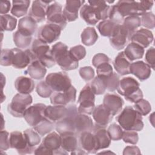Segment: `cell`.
Listing matches in <instances>:
<instances>
[{"label":"cell","mask_w":155,"mask_h":155,"mask_svg":"<svg viewBox=\"0 0 155 155\" xmlns=\"http://www.w3.org/2000/svg\"><path fill=\"white\" fill-rule=\"evenodd\" d=\"M10 147L15 148L20 154H27L34 153L35 147L28 145L24 133L15 131L10 134L9 136Z\"/></svg>","instance_id":"obj_10"},{"label":"cell","mask_w":155,"mask_h":155,"mask_svg":"<svg viewBox=\"0 0 155 155\" xmlns=\"http://www.w3.org/2000/svg\"><path fill=\"white\" fill-rule=\"evenodd\" d=\"M140 151L139 148L136 146H127L123 151V154H140Z\"/></svg>","instance_id":"obj_59"},{"label":"cell","mask_w":155,"mask_h":155,"mask_svg":"<svg viewBox=\"0 0 155 155\" xmlns=\"http://www.w3.org/2000/svg\"><path fill=\"white\" fill-rule=\"evenodd\" d=\"M53 1L36 0L32 2L29 10L28 16L33 19L36 22H41L45 21L48 6Z\"/></svg>","instance_id":"obj_17"},{"label":"cell","mask_w":155,"mask_h":155,"mask_svg":"<svg viewBox=\"0 0 155 155\" xmlns=\"http://www.w3.org/2000/svg\"><path fill=\"white\" fill-rule=\"evenodd\" d=\"M95 94L90 84H86L81 90L78 102L79 104L78 112L80 114L90 115L95 108Z\"/></svg>","instance_id":"obj_6"},{"label":"cell","mask_w":155,"mask_h":155,"mask_svg":"<svg viewBox=\"0 0 155 155\" xmlns=\"http://www.w3.org/2000/svg\"><path fill=\"white\" fill-rule=\"evenodd\" d=\"M122 25L125 27L129 33L130 37L137 30V29L141 25L140 18L137 16H131L126 17L123 22Z\"/></svg>","instance_id":"obj_38"},{"label":"cell","mask_w":155,"mask_h":155,"mask_svg":"<svg viewBox=\"0 0 155 155\" xmlns=\"http://www.w3.org/2000/svg\"><path fill=\"white\" fill-rule=\"evenodd\" d=\"M155 56H154V48L153 47L148 48L145 54V61L147 64L153 69H154L155 64Z\"/></svg>","instance_id":"obj_58"},{"label":"cell","mask_w":155,"mask_h":155,"mask_svg":"<svg viewBox=\"0 0 155 155\" xmlns=\"http://www.w3.org/2000/svg\"><path fill=\"white\" fill-rule=\"evenodd\" d=\"M13 42L19 48H25L28 47L32 40V36L25 35L19 30L16 31L13 35Z\"/></svg>","instance_id":"obj_39"},{"label":"cell","mask_w":155,"mask_h":155,"mask_svg":"<svg viewBox=\"0 0 155 155\" xmlns=\"http://www.w3.org/2000/svg\"><path fill=\"white\" fill-rule=\"evenodd\" d=\"M109 38L111 45L114 49L120 50L128 44L131 37L125 27L122 24H118Z\"/></svg>","instance_id":"obj_13"},{"label":"cell","mask_w":155,"mask_h":155,"mask_svg":"<svg viewBox=\"0 0 155 155\" xmlns=\"http://www.w3.org/2000/svg\"><path fill=\"white\" fill-rule=\"evenodd\" d=\"M35 154H53V153L48 150L42 143L39 146L35 148L34 151Z\"/></svg>","instance_id":"obj_61"},{"label":"cell","mask_w":155,"mask_h":155,"mask_svg":"<svg viewBox=\"0 0 155 155\" xmlns=\"http://www.w3.org/2000/svg\"><path fill=\"white\" fill-rule=\"evenodd\" d=\"M12 66L15 68L22 69L28 66L33 61H36L30 49L23 51L20 48H14L12 49Z\"/></svg>","instance_id":"obj_12"},{"label":"cell","mask_w":155,"mask_h":155,"mask_svg":"<svg viewBox=\"0 0 155 155\" xmlns=\"http://www.w3.org/2000/svg\"><path fill=\"white\" fill-rule=\"evenodd\" d=\"M76 90L71 85L67 90L62 92H54L50 96V102L54 105L66 106L76 101Z\"/></svg>","instance_id":"obj_16"},{"label":"cell","mask_w":155,"mask_h":155,"mask_svg":"<svg viewBox=\"0 0 155 155\" xmlns=\"http://www.w3.org/2000/svg\"><path fill=\"white\" fill-rule=\"evenodd\" d=\"M46 107L45 104L41 103L30 106L26 110L23 117L30 126L34 127L45 117V109Z\"/></svg>","instance_id":"obj_14"},{"label":"cell","mask_w":155,"mask_h":155,"mask_svg":"<svg viewBox=\"0 0 155 155\" xmlns=\"http://www.w3.org/2000/svg\"><path fill=\"white\" fill-rule=\"evenodd\" d=\"M141 25L148 29H153L155 26L154 15L151 12L143 13L140 19Z\"/></svg>","instance_id":"obj_49"},{"label":"cell","mask_w":155,"mask_h":155,"mask_svg":"<svg viewBox=\"0 0 155 155\" xmlns=\"http://www.w3.org/2000/svg\"><path fill=\"white\" fill-rule=\"evenodd\" d=\"M93 131L96 140L98 151L101 149L107 148L110 146L111 140L109 137L105 128L94 125Z\"/></svg>","instance_id":"obj_29"},{"label":"cell","mask_w":155,"mask_h":155,"mask_svg":"<svg viewBox=\"0 0 155 155\" xmlns=\"http://www.w3.org/2000/svg\"><path fill=\"white\" fill-rule=\"evenodd\" d=\"M47 24H51L60 27L61 30L66 27L67 21L63 15L62 7L61 4L53 1L47 7Z\"/></svg>","instance_id":"obj_8"},{"label":"cell","mask_w":155,"mask_h":155,"mask_svg":"<svg viewBox=\"0 0 155 155\" xmlns=\"http://www.w3.org/2000/svg\"><path fill=\"white\" fill-rule=\"evenodd\" d=\"M131 61L126 56L124 51L118 53L113 61V66L116 71L121 76L130 73V68Z\"/></svg>","instance_id":"obj_28"},{"label":"cell","mask_w":155,"mask_h":155,"mask_svg":"<svg viewBox=\"0 0 155 155\" xmlns=\"http://www.w3.org/2000/svg\"><path fill=\"white\" fill-rule=\"evenodd\" d=\"M12 49H2L1 54L0 64L2 66L12 65Z\"/></svg>","instance_id":"obj_55"},{"label":"cell","mask_w":155,"mask_h":155,"mask_svg":"<svg viewBox=\"0 0 155 155\" xmlns=\"http://www.w3.org/2000/svg\"><path fill=\"white\" fill-rule=\"evenodd\" d=\"M139 83L131 77H125L119 81L117 92L131 102H136L143 98V93L139 88Z\"/></svg>","instance_id":"obj_3"},{"label":"cell","mask_w":155,"mask_h":155,"mask_svg":"<svg viewBox=\"0 0 155 155\" xmlns=\"http://www.w3.org/2000/svg\"><path fill=\"white\" fill-rule=\"evenodd\" d=\"M105 79L107 90L109 91H114L117 90L119 82V77L117 74L116 73H113L111 75L107 78H103Z\"/></svg>","instance_id":"obj_48"},{"label":"cell","mask_w":155,"mask_h":155,"mask_svg":"<svg viewBox=\"0 0 155 155\" xmlns=\"http://www.w3.org/2000/svg\"><path fill=\"white\" fill-rule=\"evenodd\" d=\"M90 85L93 93L96 95L104 94L107 90L106 82L105 79L103 78L96 76L91 82Z\"/></svg>","instance_id":"obj_43"},{"label":"cell","mask_w":155,"mask_h":155,"mask_svg":"<svg viewBox=\"0 0 155 155\" xmlns=\"http://www.w3.org/2000/svg\"><path fill=\"white\" fill-rule=\"evenodd\" d=\"M45 81L55 92L65 91L72 85L68 75L64 71L48 74L45 78Z\"/></svg>","instance_id":"obj_7"},{"label":"cell","mask_w":155,"mask_h":155,"mask_svg":"<svg viewBox=\"0 0 155 155\" xmlns=\"http://www.w3.org/2000/svg\"><path fill=\"white\" fill-rule=\"evenodd\" d=\"M11 7L10 2L9 1H1V7H0V13L1 15H6Z\"/></svg>","instance_id":"obj_60"},{"label":"cell","mask_w":155,"mask_h":155,"mask_svg":"<svg viewBox=\"0 0 155 155\" xmlns=\"http://www.w3.org/2000/svg\"><path fill=\"white\" fill-rule=\"evenodd\" d=\"M130 73L134 75L141 81L148 79L151 74V67L142 61L132 62L130 65Z\"/></svg>","instance_id":"obj_25"},{"label":"cell","mask_w":155,"mask_h":155,"mask_svg":"<svg viewBox=\"0 0 155 155\" xmlns=\"http://www.w3.org/2000/svg\"><path fill=\"white\" fill-rule=\"evenodd\" d=\"M81 38L82 44L87 46H91L97 41L98 35L94 28L88 27L82 31Z\"/></svg>","instance_id":"obj_37"},{"label":"cell","mask_w":155,"mask_h":155,"mask_svg":"<svg viewBox=\"0 0 155 155\" xmlns=\"http://www.w3.org/2000/svg\"><path fill=\"white\" fill-rule=\"evenodd\" d=\"M61 147L68 153L74 151L79 147L78 136L75 133L67 132L60 134Z\"/></svg>","instance_id":"obj_27"},{"label":"cell","mask_w":155,"mask_h":155,"mask_svg":"<svg viewBox=\"0 0 155 155\" xmlns=\"http://www.w3.org/2000/svg\"><path fill=\"white\" fill-rule=\"evenodd\" d=\"M85 2L80 0L66 1L62 13L67 22L74 21L78 18V11Z\"/></svg>","instance_id":"obj_22"},{"label":"cell","mask_w":155,"mask_h":155,"mask_svg":"<svg viewBox=\"0 0 155 155\" xmlns=\"http://www.w3.org/2000/svg\"><path fill=\"white\" fill-rule=\"evenodd\" d=\"M124 53L130 61L140 59L144 54V48L133 42H131L127 45L124 50Z\"/></svg>","instance_id":"obj_35"},{"label":"cell","mask_w":155,"mask_h":155,"mask_svg":"<svg viewBox=\"0 0 155 155\" xmlns=\"http://www.w3.org/2000/svg\"><path fill=\"white\" fill-rule=\"evenodd\" d=\"M124 104L122 98L117 94L107 93L104 96L103 99V105L113 116L117 114L121 111Z\"/></svg>","instance_id":"obj_21"},{"label":"cell","mask_w":155,"mask_h":155,"mask_svg":"<svg viewBox=\"0 0 155 155\" xmlns=\"http://www.w3.org/2000/svg\"><path fill=\"white\" fill-rule=\"evenodd\" d=\"M96 72L98 77L107 78L113 73V68L109 63H105L99 65L96 68Z\"/></svg>","instance_id":"obj_52"},{"label":"cell","mask_w":155,"mask_h":155,"mask_svg":"<svg viewBox=\"0 0 155 155\" xmlns=\"http://www.w3.org/2000/svg\"><path fill=\"white\" fill-rule=\"evenodd\" d=\"M154 36L153 33L143 28L136 30L131 36L130 40L131 42L138 44L142 48H147L153 41Z\"/></svg>","instance_id":"obj_23"},{"label":"cell","mask_w":155,"mask_h":155,"mask_svg":"<svg viewBox=\"0 0 155 155\" xmlns=\"http://www.w3.org/2000/svg\"><path fill=\"white\" fill-rule=\"evenodd\" d=\"M133 108L141 116L147 115L151 110V107L150 102L143 98L135 102Z\"/></svg>","instance_id":"obj_45"},{"label":"cell","mask_w":155,"mask_h":155,"mask_svg":"<svg viewBox=\"0 0 155 155\" xmlns=\"http://www.w3.org/2000/svg\"><path fill=\"white\" fill-rule=\"evenodd\" d=\"M9 133L5 130L1 131L0 136V150L1 151L7 150L10 147Z\"/></svg>","instance_id":"obj_56"},{"label":"cell","mask_w":155,"mask_h":155,"mask_svg":"<svg viewBox=\"0 0 155 155\" xmlns=\"http://www.w3.org/2000/svg\"><path fill=\"white\" fill-rule=\"evenodd\" d=\"M79 75L85 81L88 82L94 78V69L90 66H86L80 68L79 70Z\"/></svg>","instance_id":"obj_54"},{"label":"cell","mask_w":155,"mask_h":155,"mask_svg":"<svg viewBox=\"0 0 155 155\" xmlns=\"http://www.w3.org/2000/svg\"><path fill=\"white\" fill-rule=\"evenodd\" d=\"M55 127V123L49 120L46 117L42 119L38 124L33 127L40 136H44L46 134L50 133Z\"/></svg>","instance_id":"obj_42"},{"label":"cell","mask_w":155,"mask_h":155,"mask_svg":"<svg viewBox=\"0 0 155 155\" xmlns=\"http://www.w3.org/2000/svg\"><path fill=\"white\" fill-rule=\"evenodd\" d=\"M69 52L73 58L78 61L82 60L86 56V50L85 47L81 45H76L70 48Z\"/></svg>","instance_id":"obj_50"},{"label":"cell","mask_w":155,"mask_h":155,"mask_svg":"<svg viewBox=\"0 0 155 155\" xmlns=\"http://www.w3.org/2000/svg\"><path fill=\"white\" fill-rule=\"evenodd\" d=\"M37 94L43 98H47L51 96L53 90L45 82V81L39 82L36 88Z\"/></svg>","instance_id":"obj_47"},{"label":"cell","mask_w":155,"mask_h":155,"mask_svg":"<svg viewBox=\"0 0 155 155\" xmlns=\"http://www.w3.org/2000/svg\"><path fill=\"white\" fill-rule=\"evenodd\" d=\"M27 142L29 146L35 147L41 142V137L39 133L33 129H27L24 131Z\"/></svg>","instance_id":"obj_44"},{"label":"cell","mask_w":155,"mask_h":155,"mask_svg":"<svg viewBox=\"0 0 155 155\" xmlns=\"http://www.w3.org/2000/svg\"><path fill=\"white\" fill-rule=\"evenodd\" d=\"M37 27V22L30 16H27L19 19L18 30L25 35L32 36L36 31Z\"/></svg>","instance_id":"obj_32"},{"label":"cell","mask_w":155,"mask_h":155,"mask_svg":"<svg viewBox=\"0 0 155 155\" xmlns=\"http://www.w3.org/2000/svg\"><path fill=\"white\" fill-rule=\"evenodd\" d=\"M117 25L109 19H106L100 22L97 28L102 36L110 38Z\"/></svg>","instance_id":"obj_40"},{"label":"cell","mask_w":155,"mask_h":155,"mask_svg":"<svg viewBox=\"0 0 155 155\" xmlns=\"http://www.w3.org/2000/svg\"><path fill=\"white\" fill-rule=\"evenodd\" d=\"M30 50L36 60L39 61L45 67L51 68L56 64L48 44L39 39H35Z\"/></svg>","instance_id":"obj_4"},{"label":"cell","mask_w":155,"mask_h":155,"mask_svg":"<svg viewBox=\"0 0 155 155\" xmlns=\"http://www.w3.org/2000/svg\"><path fill=\"white\" fill-rule=\"evenodd\" d=\"M79 147L85 153L94 154L98 151L96 138L91 132H83L79 135Z\"/></svg>","instance_id":"obj_19"},{"label":"cell","mask_w":155,"mask_h":155,"mask_svg":"<svg viewBox=\"0 0 155 155\" xmlns=\"http://www.w3.org/2000/svg\"><path fill=\"white\" fill-rule=\"evenodd\" d=\"M16 90L22 94H30L34 90L35 82L30 78L19 76L15 81Z\"/></svg>","instance_id":"obj_33"},{"label":"cell","mask_w":155,"mask_h":155,"mask_svg":"<svg viewBox=\"0 0 155 155\" xmlns=\"http://www.w3.org/2000/svg\"><path fill=\"white\" fill-rule=\"evenodd\" d=\"M116 7L124 18L131 16H139L146 13L143 10L140 1L120 0L116 3Z\"/></svg>","instance_id":"obj_11"},{"label":"cell","mask_w":155,"mask_h":155,"mask_svg":"<svg viewBox=\"0 0 155 155\" xmlns=\"http://www.w3.org/2000/svg\"><path fill=\"white\" fill-rule=\"evenodd\" d=\"M122 139L125 143L136 145L138 142L139 136L136 131L125 130L124 131H123Z\"/></svg>","instance_id":"obj_51"},{"label":"cell","mask_w":155,"mask_h":155,"mask_svg":"<svg viewBox=\"0 0 155 155\" xmlns=\"http://www.w3.org/2000/svg\"><path fill=\"white\" fill-rule=\"evenodd\" d=\"M74 126L77 136H79L83 132H91L94 127L93 120L90 116L80 113H78L75 117Z\"/></svg>","instance_id":"obj_24"},{"label":"cell","mask_w":155,"mask_h":155,"mask_svg":"<svg viewBox=\"0 0 155 155\" xmlns=\"http://www.w3.org/2000/svg\"><path fill=\"white\" fill-rule=\"evenodd\" d=\"M47 73L46 67L42 63L36 60L33 61L24 71L25 74H28L31 78L36 80L42 79Z\"/></svg>","instance_id":"obj_31"},{"label":"cell","mask_w":155,"mask_h":155,"mask_svg":"<svg viewBox=\"0 0 155 155\" xmlns=\"http://www.w3.org/2000/svg\"><path fill=\"white\" fill-rule=\"evenodd\" d=\"M88 4L92 6L97 12L100 20H106L108 18L110 6L105 1H88Z\"/></svg>","instance_id":"obj_34"},{"label":"cell","mask_w":155,"mask_h":155,"mask_svg":"<svg viewBox=\"0 0 155 155\" xmlns=\"http://www.w3.org/2000/svg\"><path fill=\"white\" fill-rule=\"evenodd\" d=\"M1 30L3 31H13L16 27L17 19L10 15H1L0 18Z\"/></svg>","instance_id":"obj_41"},{"label":"cell","mask_w":155,"mask_h":155,"mask_svg":"<svg viewBox=\"0 0 155 155\" xmlns=\"http://www.w3.org/2000/svg\"><path fill=\"white\" fill-rule=\"evenodd\" d=\"M61 32V29L59 27L51 24H46L39 28L38 38L47 44H50L59 38Z\"/></svg>","instance_id":"obj_15"},{"label":"cell","mask_w":155,"mask_h":155,"mask_svg":"<svg viewBox=\"0 0 155 155\" xmlns=\"http://www.w3.org/2000/svg\"><path fill=\"white\" fill-rule=\"evenodd\" d=\"M67 108V115L62 119L55 123V129L59 134L67 132H73L76 133L74 119L76 114L78 113V108L74 104L69 105Z\"/></svg>","instance_id":"obj_9"},{"label":"cell","mask_w":155,"mask_h":155,"mask_svg":"<svg viewBox=\"0 0 155 155\" xmlns=\"http://www.w3.org/2000/svg\"><path fill=\"white\" fill-rule=\"evenodd\" d=\"M51 54L60 68L64 71H70L76 69L78 66V61L70 54L68 47L64 43L58 42L54 44L51 49Z\"/></svg>","instance_id":"obj_1"},{"label":"cell","mask_w":155,"mask_h":155,"mask_svg":"<svg viewBox=\"0 0 155 155\" xmlns=\"http://www.w3.org/2000/svg\"><path fill=\"white\" fill-rule=\"evenodd\" d=\"M108 18L110 19L109 20H110L111 21L120 25L122 24L125 19L120 15V14L117 10L116 5L110 6V12L108 14Z\"/></svg>","instance_id":"obj_53"},{"label":"cell","mask_w":155,"mask_h":155,"mask_svg":"<svg viewBox=\"0 0 155 155\" xmlns=\"http://www.w3.org/2000/svg\"><path fill=\"white\" fill-rule=\"evenodd\" d=\"M30 3V1L28 0L13 1L11 13L17 18H20L24 16L28 12Z\"/></svg>","instance_id":"obj_36"},{"label":"cell","mask_w":155,"mask_h":155,"mask_svg":"<svg viewBox=\"0 0 155 155\" xmlns=\"http://www.w3.org/2000/svg\"><path fill=\"white\" fill-rule=\"evenodd\" d=\"M116 119L125 130L139 131L143 128L142 116L131 106H126Z\"/></svg>","instance_id":"obj_2"},{"label":"cell","mask_w":155,"mask_h":155,"mask_svg":"<svg viewBox=\"0 0 155 155\" xmlns=\"http://www.w3.org/2000/svg\"><path fill=\"white\" fill-rule=\"evenodd\" d=\"M92 114L96 122L95 125L103 128H105L108 125L112 120L113 117L109 110L103 104L95 107Z\"/></svg>","instance_id":"obj_20"},{"label":"cell","mask_w":155,"mask_h":155,"mask_svg":"<svg viewBox=\"0 0 155 155\" xmlns=\"http://www.w3.org/2000/svg\"><path fill=\"white\" fill-rule=\"evenodd\" d=\"M42 143L53 154H68V153L61 147V137L56 132L53 131L48 133L42 140Z\"/></svg>","instance_id":"obj_18"},{"label":"cell","mask_w":155,"mask_h":155,"mask_svg":"<svg viewBox=\"0 0 155 155\" xmlns=\"http://www.w3.org/2000/svg\"><path fill=\"white\" fill-rule=\"evenodd\" d=\"M110 59L104 53H99L95 54L92 59V64L94 67L97 68L99 65L105 64V63H109Z\"/></svg>","instance_id":"obj_57"},{"label":"cell","mask_w":155,"mask_h":155,"mask_svg":"<svg viewBox=\"0 0 155 155\" xmlns=\"http://www.w3.org/2000/svg\"><path fill=\"white\" fill-rule=\"evenodd\" d=\"M68 114V108L63 105H48L45 109V117L56 123L64 118Z\"/></svg>","instance_id":"obj_26"},{"label":"cell","mask_w":155,"mask_h":155,"mask_svg":"<svg viewBox=\"0 0 155 155\" xmlns=\"http://www.w3.org/2000/svg\"><path fill=\"white\" fill-rule=\"evenodd\" d=\"M107 131L111 140H119L122 139L123 130L119 125L113 123L108 127Z\"/></svg>","instance_id":"obj_46"},{"label":"cell","mask_w":155,"mask_h":155,"mask_svg":"<svg viewBox=\"0 0 155 155\" xmlns=\"http://www.w3.org/2000/svg\"><path fill=\"white\" fill-rule=\"evenodd\" d=\"M32 101L33 99L30 94L17 93L7 106L8 112L14 117H22Z\"/></svg>","instance_id":"obj_5"},{"label":"cell","mask_w":155,"mask_h":155,"mask_svg":"<svg viewBox=\"0 0 155 155\" xmlns=\"http://www.w3.org/2000/svg\"><path fill=\"white\" fill-rule=\"evenodd\" d=\"M80 16L89 25H94L100 21L97 12L88 4H84L82 6L80 10Z\"/></svg>","instance_id":"obj_30"}]
</instances>
